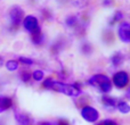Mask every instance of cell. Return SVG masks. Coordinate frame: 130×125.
I'll use <instances>...</instances> for the list:
<instances>
[{"label":"cell","mask_w":130,"mask_h":125,"mask_svg":"<svg viewBox=\"0 0 130 125\" xmlns=\"http://www.w3.org/2000/svg\"><path fill=\"white\" fill-rule=\"evenodd\" d=\"M72 4L79 8H83L87 5V0H72Z\"/></svg>","instance_id":"19"},{"label":"cell","mask_w":130,"mask_h":125,"mask_svg":"<svg viewBox=\"0 0 130 125\" xmlns=\"http://www.w3.org/2000/svg\"><path fill=\"white\" fill-rule=\"evenodd\" d=\"M22 23H23V27H24L27 32H30V33H33V32L37 31V30L40 29L38 18H37L36 16H33V15L25 16V17L23 18Z\"/></svg>","instance_id":"4"},{"label":"cell","mask_w":130,"mask_h":125,"mask_svg":"<svg viewBox=\"0 0 130 125\" xmlns=\"http://www.w3.org/2000/svg\"><path fill=\"white\" fill-rule=\"evenodd\" d=\"M86 50H87V52H88V54H89V52L91 51V47H90V45H89V43H86V45L83 46V51H86Z\"/></svg>","instance_id":"23"},{"label":"cell","mask_w":130,"mask_h":125,"mask_svg":"<svg viewBox=\"0 0 130 125\" xmlns=\"http://www.w3.org/2000/svg\"><path fill=\"white\" fill-rule=\"evenodd\" d=\"M15 118L18 125H30V118L25 114L22 113H15Z\"/></svg>","instance_id":"10"},{"label":"cell","mask_w":130,"mask_h":125,"mask_svg":"<svg viewBox=\"0 0 130 125\" xmlns=\"http://www.w3.org/2000/svg\"><path fill=\"white\" fill-rule=\"evenodd\" d=\"M20 76H21V80H22L23 82H27V81H30V78L32 77L31 73H30L29 71H22L20 74Z\"/></svg>","instance_id":"17"},{"label":"cell","mask_w":130,"mask_h":125,"mask_svg":"<svg viewBox=\"0 0 130 125\" xmlns=\"http://www.w3.org/2000/svg\"><path fill=\"white\" fill-rule=\"evenodd\" d=\"M76 23H78V18H76V16H74V15L67 16L66 19H65V24H66V26H69V27H74L76 25Z\"/></svg>","instance_id":"14"},{"label":"cell","mask_w":130,"mask_h":125,"mask_svg":"<svg viewBox=\"0 0 130 125\" xmlns=\"http://www.w3.org/2000/svg\"><path fill=\"white\" fill-rule=\"evenodd\" d=\"M53 82H54V80L53 78H46L45 81H43L42 83V87L46 88V89H52V85H53Z\"/></svg>","instance_id":"21"},{"label":"cell","mask_w":130,"mask_h":125,"mask_svg":"<svg viewBox=\"0 0 130 125\" xmlns=\"http://www.w3.org/2000/svg\"><path fill=\"white\" fill-rule=\"evenodd\" d=\"M87 83L95 88H98L99 91L104 92V93H107V92H110L112 90L111 80L106 75H104V74H96V75L91 76L87 81Z\"/></svg>","instance_id":"1"},{"label":"cell","mask_w":130,"mask_h":125,"mask_svg":"<svg viewBox=\"0 0 130 125\" xmlns=\"http://www.w3.org/2000/svg\"><path fill=\"white\" fill-rule=\"evenodd\" d=\"M129 81H130L129 74L124 71L118 72V73H115L114 76H113V83H114V85L117 88H119V89L126 88L127 85H128Z\"/></svg>","instance_id":"5"},{"label":"cell","mask_w":130,"mask_h":125,"mask_svg":"<svg viewBox=\"0 0 130 125\" xmlns=\"http://www.w3.org/2000/svg\"><path fill=\"white\" fill-rule=\"evenodd\" d=\"M43 75H45V74H43V72L40 71V69H37V71H34L33 73L31 74V76L33 77L34 81H42Z\"/></svg>","instance_id":"16"},{"label":"cell","mask_w":130,"mask_h":125,"mask_svg":"<svg viewBox=\"0 0 130 125\" xmlns=\"http://www.w3.org/2000/svg\"><path fill=\"white\" fill-rule=\"evenodd\" d=\"M111 4H112V0H104V1H103L104 6H110Z\"/></svg>","instance_id":"25"},{"label":"cell","mask_w":130,"mask_h":125,"mask_svg":"<svg viewBox=\"0 0 130 125\" xmlns=\"http://www.w3.org/2000/svg\"><path fill=\"white\" fill-rule=\"evenodd\" d=\"M117 108L122 114H128L130 112V106L127 102H124V101H119V102L117 103Z\"/></svg>","instance_id":"12"},{"label":"cell","mask_w":130,"mask_h":125,"mask_svg":"<svg viewBox=\"0 0 130 125\" xmlns=\"http://www.w3.org/2000/svg\"><path fill=\"white\" fill-rule=\"evenodd\" d=\"M13 106V100L9 97H0V113L9 109Z\"/></svg>","instance_id":"8"},{"label":"cell","mask_w":130,"mask_h":125,"mask_svg":"<svg viewBox=\"0 0 130 125\" xmlns=\"http://www.w3.org/2000/svg\"><path fill=\"white\" fill-rule=\"evenodd\" d=\"M58 125H70V123L67 121H65V119H61L58 122Z\"/></svg>","instance_id":"24"},{"label":"cell","mask_w":130,"mask_h":125,"mask_svg":"<svg viewBox=\"0 0 130 125\" xmlns=\"http://www.w3.org/2000/svg\"><path fill=\"white\" fill-rule=\"evenodd\" d=\"M52 90L70 97H78L81 94V90L78 84H65V83L57 82V81L53 82Z\"/></svg>","instance_id":"2"},{"label":"cell","mask_w":130,"mask_h":125,"mask_svg":"<svg viewBox=\"0 0 130 125\" xmlns=\"http://www.w3.org/2000/svg\"><path fill=\"white\" fill-rule=\"evenodd\" d=\"M6 68L10 72H14L18 68V61L17 60H8L6 61Z\"/></svg>","instance_id":"15"},{"label":"cell","mask_w":130,"mask_h":125,"mask_svg":"<svg viewBox=\"0 0 130 125\" xmlns=\"http://www.w3.org/2000/svg\"><path fill=\"white\" fill-rule=\"evenodd\" d=\"M81 116L83 117V119L89 123H94L98 119L99 117V114L95 108H92L91 106H86V107L82 108L81 110Z\"/></svg>","instance_id":"6"},{"label":"cell","mask_w":130,"mask_h":125,"mask_svg":"<svg viewBox=\"0 0 130 125\" xmlns=\"http://www.w3.org/2000/svg\"><path fill=\"white\" fill-rule=\"evenodd\" d=\"M39 125H53V124L48 123V122H42V123H39Z\"/></svg>","instance_id":"28"},{"label":"cell","mask_w":130,"mask_h":125,"mask_svg":"<svg viewBox=\"0 0 130 125\" xmlns=\"http://www.w3.org/2000/svg\"><path fill=\"white\" fill-rule=\"evenodd\" d=\"M118 34H119V38L122 42L129 43L130 42V23L129 22L121 23L119 26V30H118Z\"/></svg>","instance_id":"7"},{"label":"cell","mask_w":130,"mask_h":125,"mask_svg":"<svg viewBox=\"0 0 130 125\" xmlns=\"http://www.w3.org/2000/svg\"><path fill=\"white\" fill-rule=\"evenodd\" d=\"M24 18V10L20 6H14L9 10V19L13 27H17Z\"/></svg>","instance_id":"3"},{"label":"cell","mask_w":130,"mask_h":125,"mask_svg":"<svg viewBox=\"0 0 130 125\" xmlns=\"http://www.w3.org/2000/svg\"><path fill=\"white\" fill-rule=\"evenodd\" d=\"M18 61L23 65H33V60L31 58H26V57H20Z\"/></svg>","instance_id":"20"},{"label":"cell","mask_w":130,"mask_h":125,"mask_svg":"<svg viewBox=\"0 0 130 125\" xmlns=\"http://www.w3.org/2000/svg\"><path fill=\"white\" fill-rule=\"evenodd\" d=\"M126 97H127V98H128L129 100H130V88L128 89V91H127V93H126Z\"/></svg>","instance_id":"26"},{"label":"cell","mask_w":130,"mask_h":125,"mask_svg":"<svg viewBox=\"0 0 130 125\" xmlns=\"http://www.w3.org/2000/svg\"><path fill=\"white\" fill-rule=\"evenodd\" d=\"M102 102H103L105 106H108V107H117V103L119 102V101H118L115 98H112V97L104 96L103 98H102Z\"/></svg>","instance_id":"11"},{"label":"cell","mask_w":130,"mask_h":125,"mask_svg":"<svg viewBox=\"0 0 130 125\" xmlns=\"http://www.w3.org/2000/svg\"><path fill=\"white\" fill-rule=\"evenodd\" d=\"M31 40L34 45H37V46L41 45V42H42V40H43V35H42V32H41V29L37 30L36 32L31 33Z\"/></svg>","instance_id":"9"},{"label":"cell","mask_w":130,"mask_h":125,"mask_svg":"<svg viewBox=\"0 0 130 125\" xmlns=\"http://www.w3.org/2000/svg\"><path fill=\"white\" fill-rule=\"evenodd\" d=\"M123 19V14L121 13V11H117V13L113 15L112 17V20H111V23H117V22H121V20Z\"/></svg>","instance_id":"18"},{"label":"cell","mask_w":130,"mask_h":125,"mask_svg":"<svg viewBox=\"0 0 130 125\" xmlns=\"http://www.w3.org/2000/svg\"><path fill=\"white\" fill-rule=\"evenodd\" d=\"M97 125H119L117 122L112 121V119H105V121H102L101 123H98Z\"/></svg>","instance_id":"22"},{"label":"cell","mask_w":130,"mask_h":125,"mask_svg":"<svg viewBox=\"0 0 130 125\" xmlns=\"http://www.w3.org/2000/svg\"><path fill=\"white\" fill-rule=\"evenodd\" d=\"M4 64H5V61H4V58H2V57L0 56V67H1V66H2V65H4Z\"/></svg>","instance_id":"27"},{"label":"cell","mask_w":130,"mask_h":125,"mask_svg":"<svg viewBox=\"0 0 130 125\" xmlns=\"http://www.w3.org/2000/svg\"><path fill=\"white\" fill-rule=\"evenodd\" d=\"M111 61H112V64L114 66H120L123 62V56H122V54H120V52L114 54L112 56V58H111Z\"/></svg>","instance_id":"13"}]
</instances>
